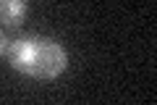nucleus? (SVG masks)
Segmentation results:
<instances>
[{
	"label": "nucleus",
	"instance_id": "3",
	"mask_svg": "<svg viewBox=\"0 0 157 105\" xmlns=\"http://www.w3.org/2000/svg\"><path fill=\"white\" fill-rule=\"evenodd\" d=\"M8 50V37H6V32L0 29V53H6Z\"/></svg>",
	"mask_w": 157,
	"mask_h": 105
},
{
	"label": "nucleus",
	"instance_id": "1",
	"mask_svg": "<svg viewBox=\"0 0 157 105\" xmlns=\"http://www.w3.org/2000/svg\"><path fill=\"white\" fill-rule=\"evenodd\" d=\"M6 53L16 71L32 79H42V82L60 76L68 66L66 47L52 37H42V34H26V37L13 39V42H8Z\"/></svg>",
	"mask_w": 157,
	"mask_h": 105
},
{
	"label": "nucleus",
	"instance_id": "2",
	"mask_svg": "<svg viewBox=\"0 0 157 105\" xmlns=\"http://www.w3.org/2000/svg\"><path fill=\"white\" fill-rule=\"evenodd\" d=\"M26 16V3L24 0H0V21L13 26Z\"/></svg>",
	"mask_w": 157,
	"mask_h": 105
}]
</instances>
